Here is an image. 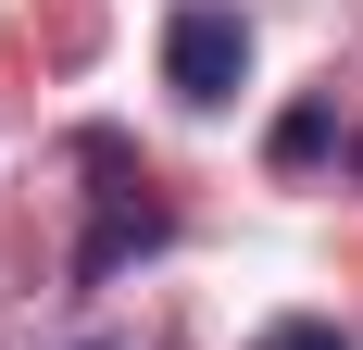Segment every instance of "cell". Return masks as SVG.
Listing matches in <instances>:
<instances>
[{
    "instance_id": "4",
    "label": "cell",
    "mask_w": 363,
    "mask_h": 350,
    "mask_svg": "<svg viewBox=\"0 0 363 350\" xmlns=\"http://www.w3.org/2000/svg\"><path fill=\"white\" fill-rule=\"evenodd\" d=\"M251 350H351V338H338V325H326V313H289V325H263V338H251Z\"/></svg>"
},
{
    "instance_id": "1",
    "label": "cell",
    "mask_w": 363,
    "mask_h": 350,
    "mask_svg": "<svg viewBox=\"0 0 363 350\" xmlns=\"http://www.w3.org/2000/svg\"><path fill=\"white\" fill-rule=\"evenodd\" d=\"M163 238H176V201L150 188V163L125 138H88V225H75V263H63V276L75 288H113L138 250H163Z\"/></svg>"
},
{
    "instance_id": "3",
    "label": "cell",
    "mask_w": 363,
    "mask_h": 350,
    "mask_svg": "<svg viewBox=\"0 0 363 350\" xmlns=\"http://www.w3.org/2000/svg\"><path fill=\"white\" fill-rule=\"evenodd\" d=\"M326 138H338V88H313V101H301L289 125H276V163L301 175V163H313V150H326Z\"/></svg>"
},
{
    "instance_id": "2",
    "label": "cell",
    "mask_w": 363,
    "mask_h": 350,
    "mask_svg": "<svg viewBox=\"0 0 363 350\" xmlns=\"http://www.w3.org/2000/svg\"><path fill=\"white\" fill-rule=\"evenodd\" d=\"M238 75H251V26H238V0H176V26H163V88H176L188 113H225Z\"/></svg>"
}]
</instances>
